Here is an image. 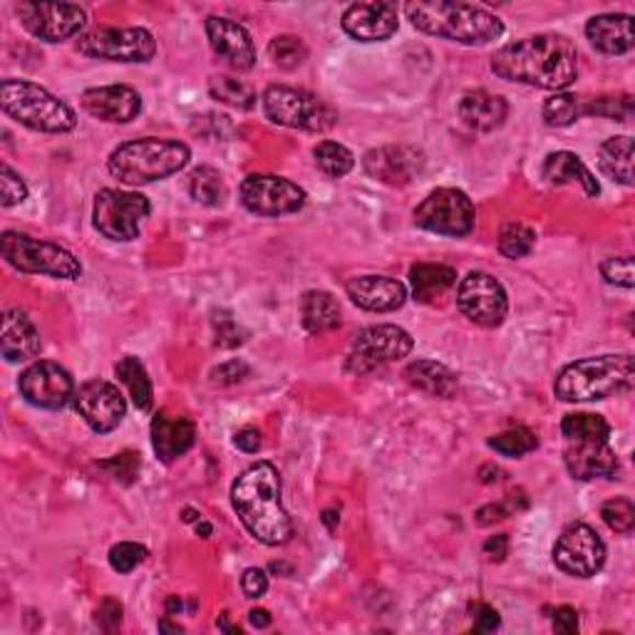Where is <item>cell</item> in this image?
I'll list each match as a JSON object with an SVG mask.
<instances>
[{"mask_svg":"<svg viewBox=\"0 0 635 635\" xmlns=\"http://www.w3.org/2000/svg\"><path fill=\"white\" fill-rule=\"evenodd\" d=\"M491 72L507 82L562 92L578 78V47L558 33L521 37L491 55Z\"/></svg>","mask_w":635,"mask_h":635,"instance_id":"6da1fadb","label":"cell"},{"mask_svg":"<svg viewBox=\"0 0 635 635\" xmlns=\"http://www.w3.org/2000/svg\"><path fill=\"white\" fill-rule=\"evenodd\" d=\"M231 504L256 542L283 546L293 536L288 511L281 504V477L271 462H256L231 485Z\"/></svg>","mask_w":635,"mask_h":635,"instance_id":"7a4b0ae2","label":"cell"},{"mask_svg":"<svg viewBox=\"0 0 635 635\" xmlns=\"http://www.w3.org/2000/svg\"><path fill=\"white\" fill-rule=\"evenodd\" d=\"M405 13L417 31L460 45H489L504 35L499 15L472 3H407Z\"/></svg>","mask_w":635,"mask_h":635,"instance_id":"3957f363","label":"cell"},{"mask_svg":"<svg viewBox=\"0 0 635 635\" xmlns=\"http://www.w3.org/2000/svg\"><path fill=\"white\" fill-rule=\"evenodd\" d=\"M562 434L566 440L564 462L574 479L591 481L613 477L619 472V457L611 447V424L593 412H571L564 417Z\"/></svg>","mask_w":635,"mask_h":635,"instance_id":"277c9868","label":"cell"},{"mask_svg":"<svg viewBox=\"0 0 635 635\" xmlns=\"http://www.w3.org/2000/svg\"><path fill=\"white\" fill-rule=\"evenodd\" d=\"M192 149L179 139L145 137L120 145L107 159V172L122 184L141 186L162 182L189 165Z\"/></svg>","mask_w":635,"mask_h":635,"instance_id":"5b68a950","label":"cell"},{"mask_svg":"<svg viewBox=\"0 0 635 635\" xmlns=\"http://www.w3.org/2000/svg\"><path fill=\"white\" fill-rule=\"evenodd\" d=\"M635 381L633 355H599L576 360L558 373L554 393L564 402H591L631 390Z\"/></svg>","mask_w":635,"mask_h":635,"instance_id":"8992f818","label":"cell"},{"mask_svg":"<svg viewBox=\"0 0 635 635\" xmlns=\"http://www.w3.org/2000/svg\"><path fill=\"white\" fill-rule=\"evenodd\" d=\"M0 104H3L5 115L18 125L33 132H45V135H65L78 125V117L68 102L27 80L8 78L0 82Z\"/></svg>","mask_w":635,"mask_h":635,"instance_id":"52a82bcc","label":"cell"},{"mask_svg":"<svg viewBox=\"0 0 635 635\" xmlns=\"http://www.w3.org/2000/svg\"><path fill=\"white\" fill-rule=\"evenodd\" d=\"M0 249L8 267L21 273H35V276H50L60 281H78L82 276V263L65 249V246L21 231H5L0 236Z\"/></svg>","mask_w":635,"mask_h":635,"instance_id":"ba28073f","label":"cell"},{"mask_svg":"<svg viewBox=\"0 0 635 635\" xmlns=\"http://www.w3.org/2000/svg\"><path fill=\"white\" fill-rule=\"evenodd\" d=\"M261 102L267 117L279 127L320 135V132H328L338 125V112L333 104H328L308 90L288 88V84H271L263 92Z\"/></svg>","mask_w":635,"mask_h":635,"instance_id":"9c48e42d","label":"cell"},{"mask_svg":"<svg viewBox=\"0 0 635 635\" xmlns=\"http://www.w3.org/2000/svg\"><path fill=\"white\" fill-rule=\"evenodd\" d=\"M149 212L151 206L145 194L122 192V189H100L92 206V224L104 239L135 241Z\"/></svg>","mask_w":635,"mask_h":635,"instance_id":"30bf717a","label":"cell"},{"mask_svg":"<svg viewBox=\"0 0 635 635\" xmlns=\"http://www.w3.org/2000/svg\"><path fill=\"white\" fill-rule=\"evenodd\" d=\"M412 336L400 326H367L353 338L345 370L350 375H367L377 367L407 358L412 353Z\"/></svg>","mask_w":635,"mask_h":635,"instance_id":"8fae6325","label":"cell"},{"mask_svg":"<svg viewBox=\"0 0 635 635\" xmlns=\"http://www.w3.org/2000/svg\"><path fill=\"white\" fill-rule=\"evenodd\" d=\"M78 50L92 60L149 63L157 55V41L147 27H94L80 35Z\"/></svg>","mask_w":635,"mask_h":635,"instance_id":"7c38bea8","label":"cell"},{"mask_svg":"<svg viewBox=\"0 0 635 635\" xmlns=\"http://www.w3.org/2000/svg\"><path fill=\"white\" fill-rule=\"evenodd\" d=\"M474 204L462 189H434L424 202L415 208V224L424 231L440 236H467L474 229Z\"/></svg>","mask_w":635,"mask_h":635,"instance_id":"4fadbf2b","label":"cell"},{"mask_svg":"<svg viewBox=\"0 0 635 635\" xmlns=\"http://www.w3.org/2000/svg\"><path fill=\"white\" fill-rule=\"evenodd\" d=\"M15 13L27 33L43 43H65L80 35L88 25V11L75 3H25L15 5Z\"/></svg>","mask_w":635,"mask_h":635,"instance_id":"5bb4252c","label":"cell"},{"mask_svg":"<svg viewBox=\"0 0 635 635\" xmlns=\"http://www.w3.org/2000/svg\"><path fill=\"white\" fill-rule=\"evenodd\" d=\"M457 306L472 324L481 328H497L509 313V296L501 283L485 271H472L460 281Z\"/></svg>","mask_w":635,"mask_h":635,"instance_id":"9a60e30c","label":"cell"},{"mask_svg":"<svg viewBox=\"0 0 635 635\" xmlns=\"http://www.w3.org/2000/svg\"><path fill=\"white\" fill-rule=\"evenodd\" d=\"M308 196L286 177L251 174L241 184V204L259 216H286L306 206Z\"/></svg>","mask_w":635,"mask_h":635,"instance_id":"2e32d148","label":"cell"},{"mask_svg":"<svg viewBox=\"0 0 635 635\" xmlns=\"http://www.w3.org/2000/svg\"><path fill=\"white\" fill-rule=\"evenodd\" d=\"M554 564L558 571L574 578H591L605 564V544L589 524H571L564 529L554 546Z\"/></svg>","mask_w":635,"mask_h":635,"instance_id":"e0dca14e","label":"cell"},{"mask_svg":"<svg viewBox=\"0 0 635 635\" xmlns=\"http://www.w3.org/2000/svg\"><path fill=\"white\" fill-rule=\"evenodd\" d=\"M18 387H21L25 400L41 407V410H63L75 393V383L68 370L58 363H50V360H41V363L25 367Z\"/></svg>","mask_w":635,"mask_h":635,"instance_id":"ac0fdd59","label":"cell"},{"mask_svg":"<svg viewBox=\"0 0 635 635\" xmlns=\"http://www.w3.org/2000/svg\"><path fill=\"white\" fill-rule=\"evenodd\" d=\"M75 407H78L82 420L90 424V430L98 434H107L120 428L127 415L125 395L120 393L117 385L107 381L84 383L75 395Z\"/></svg>","mask_w":635,"mask_h":635,"instance_id":"d6986e66","label":"cell"},{"mask_svg":"<svg viewBox=\"0 0 635 635\" xmlns=\"http://www.w3.org/2000/svg\"><path fill=\"white\" fill-rule=\"evenodd\" d=\"M422 149L410 145H385L377 149H370L363 157V169L367 177L377 179L387 186H407L412 184L424 169Z\"/></svg>","mask_w":635,"mask_h":635,"instance_id":"ffe728a7","label":"cell"},{"mask_svg":"<svg viewBox=\"0 0 635 635\" xmlns=\"http://www.w3.org/2000/svg\"><path fill=\"white\" fill-rule=\"evenodd\" d=\"M206 37L212 43L214 53L229 65V68L239 72H249L256 65V47L249 31L241 23L231 21L224 15H208L206 18Z\"/></svg>","mask_w":635,"mask_h":635,"instance_id":"44dd1931","label":"cell"},{"mask_svg":"<svg viewBox=\"0 0 635 635\" xmlns=\"http://www.w3.org/2000/svg\"><path fill=\"white\" fill-rule=\"evenodd\" d=\"M82 107L88 115L112 125H127L137 120L141 112V98L129 84H104V88H90L82 92Z\"/></svg>","mask_w":635,"mask_h":635,"instance_id":"7402d4cb","label":"cell"},{"mask_svg":"<svg viewBox=\"0 0 635 635\" xmlns=\"http://www.w3.org/2000/svg\"><path fill=\"white\" fill-rule=\"evenodd\" d=\"M343 31L358 43H383L400 27L397 5L393 3H355L343 13Z\"/></svg>","mask_w":635,"mask_h":635,"instance_id":"603a6c76","label":"cell"},{"mask_svg":"<svg viewBox=\"0 0 635 635\" xmlns=\"http://www.w3.org/2000/svg\"><path fill=\"white\" fill-rule=\"evenodd\" d=\"M41 333L27 313L21 308H11L3 313L0 320V353L8 363H27L41 353Z\"/></svg>","mask_w":635,"mask_h":635,"instance_id":"cb8c5ba5","label":"cell"},{"mask_svg":"<svg viewBox=\"0 0 635 635\" xmlns=\"http://www.w3.org/2000/svg\"><path fill=\"white\" fill-rule=\"evenodd\" d=\"M348 298L358 308L370 313H393L400 310L407 301V288L400 281L387 276H358L348 281Z\"/></svg>","mask_w":635,"mask_h":635,"instance_id":"d4e9b609","label":"cell"},{"mask_svg":"<svg viewBox=\"0 0 635 635\" xmlns=\"http://www.w3.org/2000/svg\"><path fill=\"white\" fill-rule=\"evenodd\" d=\"M196 424L189 417H172L167 412L155 415L151 420V447H155L157 460L172 464L174 460L194 447Z\"/></svg>","mask_w":635,"mask_h":635,"instance_id":"484cf974","label":"cell"},{"mask_svg":"<svg viewBox=\"0 0 635 635\" xmlns=\"http://www.w3.org/2000/svg\"><path fill=\"white\" fill-rule=\"evenodd\" d=\"M586 37L603 55H625L633 50V18L628 13L593 15L586 23Z\"/></svg>","mask_w":635,"mask_h":635,"instance_id":"4316f807","label":"cell"},{"mask_svg":"<svg viewBox=\"0 0 635 635\" xmlns=\"http://www.w3.org/2000/svg\"><path fill=\"white\" fill-rule=\"evenodd\" d=\"M460 120L474 132H495L504 125L509 117V104L501 94L487 90H472L462 94L457 104Z\"/></svg>","mask_w":635,"mask_h":635,"instance_id":"83f0119b","label":"cell"},{"mask_svg":"<svg viewBox=\"0 0 635 635\" xmlns=\"http://www.w3.org/2000/svg\"><path fill=\"white\" fill-rule=\"evenodd\" d=\"M542 177L552 186H568L578 184L586 192V196H599L601 184L599 179L591 174V169L581 162V157L574 151H554L544 159Z\"/></svg>","mask_w":635,"mask_h":635,"instance_id":"f1b7e54d","label":"cell"},{"mask_svg":"<svg viewBox=\"0 0 635 635\" xmlns=\"http://www.w3.org/2000/svg\"><path fill=\"white\" fill-rule=\"evenodd\" d=\"M301 324L313 336L330 333L343 324L338 301L328 291H308L301 298Z\"/></svg>","mask_w":635,"mask_h":635,"instance_id":"f546056e","label":"cell"},{"mask_svg":"<svg viewBox=\"0 0 635 635\" xmlns=\"http://www.w3.org/2000/svg\"><path fill=\"white\" fill-rule=\"evenodd\" d=\"M410 283L417 303H434L457 286V271L444 263H415L410 269Z\"/></svg>","mask_w":635,"mask_h":635,"instance_id":"4dcf8cb0","label":"cell"},{"mask_svg":"<svg viewBox=\"0 0 635 635\" xmlns=\"http://www.w3.org/2000/svg\"><path fill=\"white\" fill-rule=\"evenodd\" d=\"M405 381L432 397H452L460 385L457 375L434 360H415L405 367Z\"/></svg>","mask_w":635,"mask_h":635,"instance_id":"1f68e13d","label":"cell"},{"mask_svg":"<svg viewBox=\"0 0 635 635\" xmlns=\"http://www.w3.org/2000/svg\"><path fill=\"white\" fill-rule=\"evenodd\" d=\"M633 137L621 135L605 139L599 149V167L605 177L633 186Z\"/></svg>","mask_w":635,"mask_h":635,"instance_id":"d6a6232c","label":"cell"},{"mask_svg":"<svg viewBox=\"0 0 635 635\" xmlns=\"http://www.w3.org/2000/svg\"><path fill=\"white\" fill-rule=\"evenodd\" d=\"M115 373L120 377V383L127 387V393L137 410H145V412L151 410V402H155V387H151L145 363H141V360L135 355H127L120 360Z\"/></svg>","mask_w":635,"mask_h":635,"instance_id":"836d02e7","label":"cell"},{"mask_svg":"<svg viewBox=\"0 0 635 635\" xmlns=\"http://www.w3.org/2000/svg\"><path fill=\"white\" fill-rule=\"evenodd\" d=\"M189 194L196 204L204 206H222L226 199V184L224 177L219 174V169L214 167H196L192 174H189Z\"/></svg>","mask_w":635,"mask_h":635,"instance_id":"e575fe53","label":"cell"},{"mask_svg":"<svg viewBox=\"0 0 635 635\" xmlns=\"http://www.w3.org/2000/svg\"><path fill=\"white\" fill-rule=\"evenodd\" d=\"M542 115L548 127H568L586 115V100L571 92H554L544 102Z\"/></svg>","mask_w":635,"mask_h":635,"instance_id":"d590c367","label":"cell"},{"mask_svg":"<svg viewBox=\"0 0 635 635\" xmlns=\"http://www.w3.org/2000/svg\"><path fill=\"white\" fill-rule=\"evenodd\" d=\"M313 157H316V165L320 172L330 179H343L345 174L353 172L355 157L348 147L338 145V141H318L316 149H313Z\"/></svg>","mask_w":635,"mask_h":635,"instance_id":"8d00e7d4","label":"cell"},{"mask_svg":"<svg viewBox=\"0 0 635 635\" xmlns=\"http://www.w3.org/2000/svg\"><path fill=\"white\" fill-rule=\"evenodd\" d=\"M208 92L214 100L229 104L234 110H251L256 104V92L249 82L229 78V75H219L208 82Z\"/></svg>","mask_w":635,"mask_h":635,"instance_id":"74e56055","label":"cell"},{"mask_svg":"<svg viewBox=\"0 0 635 635\" xmlns=\"http://www.w3.org/2000/svg\"><path fill=\"white\" fill-rule=\"evenodd\" d=\"M489 447L495 450L501 457H524V454L534 452L538 447V438L526 428H514V430H507L501 434H495V438H489Z\"/></svg>","mask_w":635,"mask_h":635,"instance_id":"f35d334b","label":"cell"},{"mask_svg":"<svg viewBox=\"0 0 635 635\" xmlns=\"http://www.w3.org/2000/svg\"><path fill=\"white\" fill-rule=\"evenodd\" d=\"M536 234L526 224H507L499 234V253L507 259H524L534 251Z\"/></svg>","mask_w":635,"mask_h":635,"instance_id":"ab89813d","label":"cell"},{"mask_svg":"<svg viewBox=\"0 0 635 635\" xmlns=\"http://www.w3.org/2000/svg\"><path fill=\"white\" fill-rule=\"evenodd\" d=\"M269 55L281 70H296V68H301L303 60L308 58V50H306V45H303L301 37L279 35L271 41Z\"/></svg>","mask_w":635,"mask_h":635,"instance_id":"60d3db41","label":"cell"},{"mask_svg":"<svg viewBox=\"0 0 635 635\" xmlns=\"http://www.w3.org/2000/svg\"><path fill=\"white\" fill-rule=\"evenodd\" d=\"M601 517L605 521V526L615 534H631L635 526V507L631 499L615 497L611 501H605L601 507Z\"/></svg>","mask_w":635,"mask_h":635,"instance_id":"b9f144b4","label":"cell"},{"mask_svg":"<svg viewBox=\"0 0 635 635\" xmlns=\"http://www.w3.org/2000/svg\"><path fill=\"white\" fill-rule=\"evenodd\" d=\"M586 115H599V117H609L615 122H628L633 115V100L628 98V94H623V98L586 100Z\"/></svg>","mask_w":635,"mask_h":635,"instance_id":"7bdbcfd3","label":"cell"},{"mask_svg":"<svg viewBox=\"0 0 635 635\" xmlns=\"http://www.w3.org/2000/svg\"><path fill=\"white\" fill-rule=\"evenodd\" d=\"M147 556L149 552L141 544L122 542L110 548V566L115 568L117 574H132Z\"/></svg>","mask_w":635,"mask_h":635,"instance_id":"ee69618b","label":"cell"},{"mask_svg":"<svg viewBox=\"0 0 635 635\" xmlns=\"http://www.w3.org/2000/svg\"><path fill=\"white\" fill-rule=\"evenodd\" d=\"M27 199V184L21 174L13 172L11 165L0 167V202L5 208L23 204Z\"/></svg>","mask_w":635,"mask_h":635,"instance_id":"f6af8a7d","label":"cell"},{"mask_svg":"<svg viewBox=\"0 0 635 635\" xmlns=\"http://www.w3.org/2000/svg\"><path fill=\"white\" fill-rule=\"evenodd\" d=\"M603 279L611 283V286L621 288H633L635 286V273H633V259L631 256H619V259H605L601 263Z\"/></svg>","mask_w":635,"mask_h":635,"instance_id":"bcb514c9","label":"cell"},{"mask_svg":"<svg viewBox=\"0 0 635 635\" xmlns=\"http://www.w3.org/2000/svg\"><path fill=\"white\" fill-rule=\"evenodd\" d=\"M214 336H216V345L219 348H239L243 340H246V333H243V328L236 324V320L229 316V313H224L219 310L214 316Z\"/></svg>","mask_w":635,"mask_h":635,"instance_id":"7dc6e473","label":"cell"},{"mask_svg":"<svg viewBox=\"0 0 635 635\" xmlns=\"http://www.w3.org/2000/svg\"><path fill=\"white\" fill-rule=\"evenodd\" d=\"M100 467L107 469L115 479L129 485V481H135L137 472L141 467V462H139V457H137L135 452H125V454H117V457H112L110 462H102Z\"/></svg>","mask_w":635,"mask_h":635,"instance_id":"c3c4849f","label":"cell"},{"mask_svg":"<svg viewBox=\"0 0 635 635\" xmlns=\"http://www.w3.org/2000/svg\"><path fill=\"white\" fill-rule=\"evenodd\" d=\"M249 375H251V367L246 365L243 360H229V363L212 370V385H219V387L236 385V383H243Z\"/></svg>","mask_w":635,"mask_h":635,"instance_id":"681fc988","label":"cell"},{"mask_svg":"<svg viewBox=\"0 0 635 635\" xmlns=\"http://www.w3.org/2000/svg\"><path fill=\"white\" fill-rule=\"evenodd\" d=\"M241 591L246 599H263L269 591V576L263 568H246L243 576H241Z\"/></svg>","mask_w":635,"mask_h":635,"instance_id":"f907efd6","label":"cell"},{"mask_svg":"<svg viewBox=\"0 0 635 635\" xmlns=\"http://www.w3.org/2000/svg\"><path fill=\"white\" fill-rule=\"evenodd\" d=\"M98 623L104 631H115L122 623V603L115 599H104L98 609Z\"/></svg>","mask_w":635,"mask_h":635,"instance_id":"816d5d0a","label":"cell"},{"mask_svg":"<svg viewBox=\"0 0 635 635\" xmlns=\"http://www.w3.org/2000/svg\"><path fill=\"white\" fill-rule=\"evenodd\" d=\"M499 613L491 609V605L487 603H481L477 605V613H474V631L477 633H491V631H497L499 628Z\"/></svg>","mask_w":635,"mask_h":635,"instance_id":"f5cc1de1","label":"cell"},{"mask_svg":"<svg viewBox=\"0 0 635 635\" xmlns=\"http://www.w3.org/2000/svg\"><path fill=\"white\" fill-rule=\"evenodd\" d=\"M554 631L574 635L578 633V613L571 605H562V609L554 611Z\"/></svg>","mask_w":635,"mask_h":635,"instance_id":"db71d44e","label":"cell"},{"mask_svg":"<svg viewBox=\"0 0 635 635\" xmlns=\"http://www.w3.org/2000/svg\"><path fill=\"white\" fill-rule=\"evenodd\" d=\"M507 554H509V536H507V534H497V536H489V538H487L485 556L489 558L491 564L504 562Z\"/></svg>","mask_w":635,"mask_h":635,"instance_id":"11a10c76","label":"cell"},{"mask_svg":"<svg viewBox=\"0 0 635 635\" xmlns=\"http://www.w3.org/2000/svg\"><path fill=\"white\" fill-rule=\"evenodd\" d=\"M234 442H236V447H239V450L253 454V452L261 450V442H263V440H261V432L256 430V428H243V430L236 432Z\"/></svg>","mask_w":635,"mask_h":635,"instance_id":"9f6ffc18","label":"cell"},{"mask_svg":"<svg viewBox=\"0 0 635 635\" xmlns=\"http://www.w3.org/2000/svg\"><path fill=\"white\" fill-rule=\"evenodd\" d=\"M507 507L504 504H487V507H481L479 511H477V524L479 526H491V524H497V521H501V519H507Z\"/></svg>","mask_w":635,"mask_h":635,"instance_id":"6f0895ef","label":"cell"},{"mask_svg":"<svg viewBox=\"0 0 635 635\" xmlns=\"http://www.w3.org/2000/svg\"><path fill=\"white\" fill-rule=\"evenodd\" d=\"M249 621H251L253 628H269L273 619H271V613L267 609H253L249 613Z\"/></svg>","mask_w":635,"mask_h":635,"instance_id":"680465c9","label":"cell"},{"mask_svg":"<svg viewBox=\"0 0 635 635\" xmlns=\"http://www.w3.org/2000/svg\"><path fill=\"white\" fill-rule=\"evenodd\" d=\"M196 534H202L204 538L212 536V524H206V521H196Z\"/></svg>","mask_w":635,"mask_h":635,"instance_id":"91938a15","label":"cell"},{"mask_svg":"<svg viewBox=\"0 0 635 635\" xmlns=\"http://www.w3.org/2000/svg\"><path fill=\"white\" fill-rule=\"evenodd\" d=\"M184 521L186 524H194V521H202V514H199V511H194V509H184Z\"/></svg>","mask_w":635,"mask_h":635,"instance_id":"94428289","label":"cell"},{"mask_svg":"<svg viewBox=\"0 0 635 635\" xmlns=\"http://www.w3.org/2000/svg\"><path fill=\"white\" fill-rule=\"evenodd\" d=\"M159 628H162V631H174V633H179V631H182V628H179V625H169L167 621H162V623H159Z\"/></svg>","mask_w":635,"mask_h":635,"instance_id":"6125c7cd","label":"cell"}]
</instances>
